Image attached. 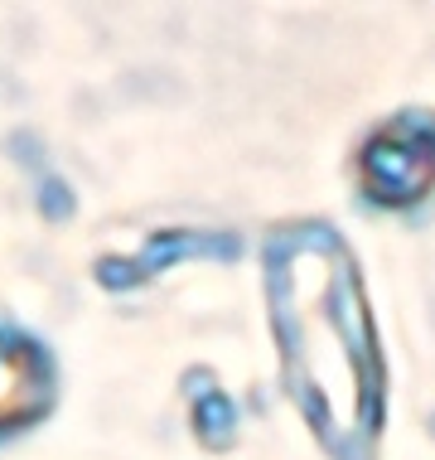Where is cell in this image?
Returning <instances> with one entry per match:
<instances>
[{
    "instance_id": "1",
    "label": "cell",
    "mask_w": 435,
    "mask_h": 460,
    "mask_svg": "<svg viewBox=\"0 0 435 460\" xmlns=\"http://www.w3.org/2000/svg\"><path fill=\"white\" fill-rule=\"evenodd\" d=\"M271 296L295 373L291 388H300L329 446H348L378 421V368L353 267L325 233H285L271 252Z\"/></svg>"
},
{
    "instance_id": "2",
    "label": "cell",
    "mask_w": 435,
    "mask_h": 460,
    "mask_svg": "<svg viewBox=\"0 0 435 460\" xmlns=\"http://www.w3.org/2000/svg\"><path fill=\"white\" fill-rule=\"evenodd\" d=\"M363 180L378 204H412L435 184V131L426 121H392L363 155Z\"/></svg>"
},
{
    "instance_id": "3",
    "label": "cell",
    "mask_w": 435,
    "mask_h": 460,
    "mask_svg": "<svg viewBox=\"0 0 435 460\" xmlns=\"http://www.w3.org/2000/svg\"><path fill=\"white\" fill-rule=\"evenodd\" d=\"M48 402V368L34 344L0 340V431L30 421Z\"/></svg>"
},
{
    "instance_id": "4",
    "label": "cell",
    "mask_w": 435,
    "mask_h": 460,
    "mask_svg": "<svg viewBox=\"0 0 435 460\" xmlns=\"http://www.w3.org/2000/svg\"><path fill=\"white\" fill-rule=\"evenodd\" d=\"M232 437V407L222 397H204V441L218 446Z\"/></svg>"
}]
</instances>
